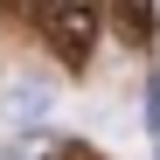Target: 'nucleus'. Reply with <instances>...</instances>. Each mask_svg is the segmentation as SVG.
<instances>
[{
  "label": "nucleus",
  "mask_w": 160,
  "mask_h": 160,
  "mask_svg": "<svg viewBox=\"0 0 160 160\" xmlns=\"http://www.w3.org/2000/svg\"><path fill=\"white\" fill-rule=\"evenodd\" d=\"M98 28H104V14H98V7H84V0H42V7H35V35L56 49L70 70H77V63H91Z\"/></svg>",
  "instance_id": "1"
},
{
  "label": "nucleus",
  "mask_w": 160,
  "mask_h": 160,
  "mask_svg": "<svg viewBox=\"0 0 160 160\" xmlns=\"http://www.w3.org/2000/svg\"><path fill=\"white\" fill-rule=\"evenodd\" d=\"M0 112H7V125L35 132L49 112H56V84H49V77H14V84L0 91Z\"/></svg>",
  "instance_id": "2"
},
{
  "label": "nucleus",
  "mask_w": 160,
  "mask_h": 160,
  "mask_svg": "<svg viewBox=\"0 0 160 160\" xmlns=\"http://www.w3.org/2000/svg\"><path fill=\"white\" fill-rule=\"evenodd\" d=\"M0 160H42V146H35V139H7V146H0Z\"/></svg>",
  "instance_id": "3"
},
{
  "label": "nucleus",
  "mask_w": 160,
  "mask_h": 160,
  "mask_svg": "<svg viewBox=\"0 0 160 160\" xmlns=\"http://www.w3.org/2000/svg\"><path fill=\"white\" fill-rule=\"evenodd\" d=\"M56 160H98V153H91V146H63Z\"/></svg>",
  "instance_id": "4"
}]
</instances>
